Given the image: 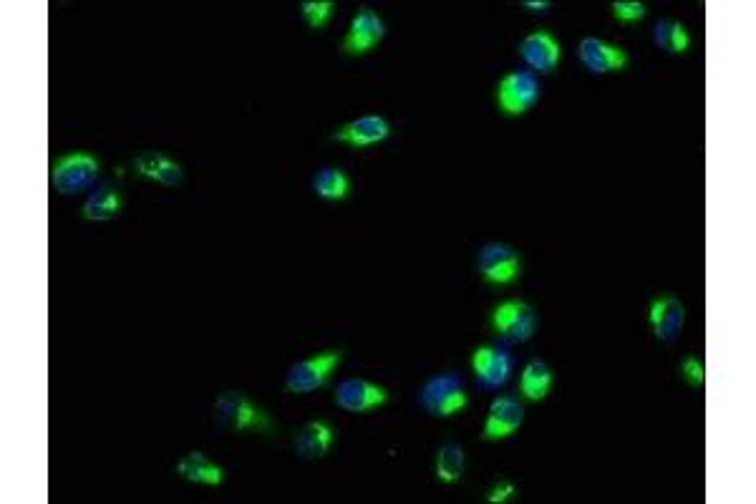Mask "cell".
Here are the masks:
<instances>
[{
	"label": "cell",
	"mask_w": 756,
	"mask_h": 504,
	"mask_svg": "<svg viewBox=\"0 0 756 504\" xmlns=\"http://www.w3.org/2000/svg\"><path fill=\"white\" fill-rule=\"evenodd\" d=\"M99 162L96 157L86 152H74L53 162L51 167V187L58 195H81L86 189L94 187L99 179Z\"/></svg>",
	"instance_id": "6da1fadb"
},
{
	"label": "cell",
	"mask_w": 756,
	"mask_h": 504,
	"mask_svg": "<svg viewBox=\"0 0 756 504\" xmlns=\"http://www.w3.org/2000/svg\"><path fill=\"white\" fill-rule=\"evenodd\" d=\"M215 419L225 431L240 434L247 429H268V416L240 391H222L215 401Z\"/></svg>",
	"instance_id": "7a4b0ae2"
},
{
	"label": "cell",
	"mask_w": 756,
	"mask_h": 504,
	"mask_svg": "<svg viewBox=\"0 0 756 504\" xmlns=\"http://www.w3.org/2000/svg\"><path fill=\"white\" fill-rule=\"evenodd\" d=\"M540 81L530 71H510L497 84V104L507 116H520L540 99Z\"/></svg>",
	"instance_id": "3957f363"
},
{
	"label": "cell",
	"mask_w": 756,
	"mask_h": 504,
	"mask_svg": "<svg viewBox=\"0 0 756 504\" xmlns=\"http://www.w3.org/2000/svg\"><path fill=\"white\" fill-rule=\"evenodd\" d=\"M492 328L510 341L525 343L537 331V313L522 300H507L492 313Z\"/></svg>",
	"instance_id": "277c9868"
},
{
	"label": "cell",
	"mask_w": 756,
	"mask_h": 504,
	"mask_svg": "<svg viewBox=\"0 0 756 504\" xmlns=\"http://www.w3.org/2000/svg\"><path fill=\"white\" fill-rule=\"evenodd\" d=\"M477 268L489 283L507 285L512 283L522 270L520 252L512 245H504V242H489V245H484L482 250H479Z\"/></svg>",
	"instance_id": "5b68a950"
},
{
	"label": "cell",
	"mask_w": 756,
	"mask_h": 504,
	"mask_svg": "<svg viewBox=\"0 0 756 504\" xmlns=\"http://www.w3.org/2000/svg\"><path fill=\"white\" fill-rule=\"evenodd\" d=\"M338 363H341V351H328L321 353V356L308 358V361L295 363L285 376V386H288L290 394H310V391L326 384Z\"/></svg>",
	"instance_id": "8992f818"
},
{
	"label": "cell",
	"mask_w": 756,
	"mask_h": 504,
	"mask_svg": "<svg viewBox=\"0 0 756 504\" xmlns=\"http://www.w3.org/2000/svg\"><path fill=\"white\" fill-rule=\"evenodd\" d=\"M421 404L434 416H452L467 406V394L457 376H436L421 389Z\"/></svg>",
	"instance_id": "52a82bcc"
},
{
	"label": "cell",
	"mask_w": 756,
	"mask_h": 504,
	"mask_svg": "<svg viewBox=\"0 0 756 504\" xmlns=\"http://www.w3.org/2000/svg\"><path fill=\"white\" fill-rule=\"evenodd\" d=\"M386 401H389V394L366 378H346L336 386V404L348 414H363V411L376 409Z\"/></svg>",
	"instance_id": "ba28073f"
},
{
	"label": "cell",
	"mask_w": 756,
	"mask_h": 504,
	"mask_svg": "<svg viewBox=\"0 0 756 504\" xmlns=\"http://www.w3.org/2000/svg\"><path fill=\"white\" fill-rule=\"evenodd\" d=\"M384 36L386 26L378 18V13H373L371 8H358V13L351 21V28L346 33V41H343V51L348 56H361V53L371 51L373 46L384 41Z\"/></svg>",
	"instance_id": "9c48e42d"
},
{
	"label": "cell",
	"mask_w": 756,
	"mask_h": 504,
	"mask_svg": "<svg viewBox=\"0 0 756 504\" xmlns=\"http://www.w3.org/2000/svg\"><path fill=\"white\" fill-rule=\"evenodd\" d=\"M578 58L590 74H610V71H623L628 66V53L623 48L610 46V43L593 36L580 41Z\"/></svg>",
	"instance_id": "30bf717a"
},
{
	"label": "cell",
	"mask_w": 756,
	"mask_h": 504,
	"mask_svg": "<svg viewBox=\"0 0 756 504\" xmlns=\"http://www.w3.org/2000/svg\"><path fill=\"white\" fill-rule=\"evenodd\" d=\"M522 419H525V409H522L520 401L512 399V396H499L489 406L487 421H484V439H507L520 429Z\"/></svg>",
	"instance_id": "8fae6325"
},
{
	"label": "cell",
	"mask_w": 756,
	"mask_h": 504,
	"mask_svg": "<svg viewBox=\"0 0 756 504\" xmlns=\"http://www.w3.org/2000/svg\"><path fill=\"white\" fill-rule=\"evenodd\" d=\"M520 56L525 58L530 69L540 71V74H552L557 69V63H560L562 51L552 33L535 31L520 43Z\"/></svg>",
	"instance_id": "7c38bea8"
},
{
	"label": "cell",
	"mask_w": 756,
	"mask_h": 504,
	"mask_svg": "<svg viewBox=\"0 0 756 504\" xmlns=\"http://www.w3.org/2000/svg\"><path fill=\"white\" fill-rule=\"evenodd\" d=\"M683 321H686V310H683L681 300L673 298V295H663V298H656L651 303V326L661 343L676 341Z\"/></svg>",
	"instance_id": "4fadbf2b"
},
{
	"label": "cell",
	"mask_w": 756,
	"mask_h": 504,
	"mask_svg": "<svg viewBox=\"0 0 756 504\" xmlns=\"http://www.w3.org/2000/svg\"><path fill=\"white\" fill-rule=\"evenodd\" d=\"M389 134L391 126L384 116H361V119L341 126V129L333 134V139L348 144V147H368V144L384 142Z\"/></svg>",
	"instance_id": "5bb4252c"
},
{
	"label": "cell",
	"mask_w": 756,
	"mask_h": 504,
	"mask_svg": "<svg viewBox=\"0 0 756 504\" xmlns=\"http://www.w3.org/2000/svg\"><path fill=\"white\" fill-rule=\"evenodd\" d=\"M134 169H137L142 177L154 179V182L159 184H167V187H177V184L184 182V169L169 157H164L162 152H154V149L137 154V157H134Z\"/></svg>",
	"instance_id": "9a60e30c"
},
{
	"label": "cell",
	"mask_w": 756,
	"mask_h": 504,
	"mask_svg": "<svg viewBox=\"0 0 756 504\" xmlns=\"http://www.w3.org/2000/svg\"><path fill=\"white\" fill-rule=\"evenodd\" d=\"M333 444V431L326 421H308L295 436V454L300 459H321Z\"/></svg>",
	"instance_id": "2e32d148"
},
{
	"label": "cell",
	"mask_w": 756,
	"mask_h": 504,
	"mask_svg": "<svg viewBox=\"0 0 756 504\" xmlns=\"http://www.w3.org/2000/svg\"><path fill=\"white\" fill-rule=\"evenodd\" d=\"M121 195L119 189L111 182L99 184L89 195V200L84 202V220L89 222H109L116 220L121 212Z\"/></svg>",
	"instance_id": "e0dca14e"
},
{
	"label": "cell",
	"mask_w": 756,
	"mask_h": 504,
	"mask_svg": "<svg viewBox=\"0 0 756 504\" xmlns=\"http://www.w3.org/2000/svg\"><path fill=\"white\" fill-rule=\"evenodd\" d=\"M177 474L187 479V482L210 484V487H217V484H222V479H225V472L202 452L184 454L177 462Z\"/></svg>",
	"instance_id": "ac0fdd59"
},
{
	"label": "cell",
	"mask_w": 756,
	"mask_h": 504,
	"mask_svg": "<svg viewBox=\"0 0 756 504\" xmlns=\"http://www.w3.org/2000/svg\"><path fill=\"white\" fill-rule=\"evenodd\" d=\"M550 386H552V373H550V368H547V363L530 361L525 368H522L520 391L525 399L542 401L547 394H550Z\"/></svg>",
	"instance_id": "d6986e66"
},
{
	"label": "cell",
	"mask_w": 756,
	"mask_h": 504,
	"mask_svg": "<svg viewBox=\"0 0 756 504\" xmlns=\"http://www.w3.org/2000/svg\"><path fill=\"white\" fill-rule=\"evenodd\" d=\"M653 43L668 53H686L688 46H691V36H688V31L678 21L663 18V21H656V26H653Z\"/></svg>",
	"instance_id": "ffe728a7"
},
{
	"label": "cell",
	"mask_w": 756,
	"mask_h": 504,
	"mask_svg": "<svg viewBox=\"0 0 756 504\" xmlns=\"http://www.w3.org/2000/svg\"><path fill=\"white\" fill-rule=\"evenodd\" d=\"M464 474V449L459 444H444L436 452V477L444 484L459 482Z\"/></svg>",
	"instance_id": "44dd1931"
},
{
	"label": "cell",
	"mask_w": 756,
	"mask_h": 504,
	"mask_svg": "<svg viewBox=\"0 0 756 504\" xmlns=\"http://www.w3.org/2000/svg\"><path fill=\"white\" fill-rule=\"evenodd\" d=\"M348 177L341 172V169L326 167L321 172L315 174L313 179V189L315 195L323 197V200H343L348 195Z\"/></svg>",
	"instance_id": "7402d4cb"
},
{
	"label": "cell",
	"mask_w": 756,
	"mask_h": 504,
	"mask_svg": "<svg viewBox=\"0 0 756 504\" xmlns=\"http://www.w3.org/2000/svg\"><path fill=\"white\" fill-rule=\"evenodd\" d=\"M300 11H303L310 28H321L331 18L333 3L331 0H305V3H300Z\"/></svg>",
	"instance_id": "603a6c76"
},
{
	"label": "cell",
	"mask_w": 756,
	"mask_h": 504,
	"mask_svg": "<svg viewBox=\"0 0 756 504\" xmlns=\"http://www.w3.org/2000/svg\"><path fill=\"white\" fill-rule=\"evenodd\" d=\"M610 8H613V16L620 23H636L646 16V6L638 3V0H615Z\"/></svg>",
	"instance_id": "cb8c5ba5"
},
{
	"label": "cell",
	"mask_w": 756,
	"mask_h": 504,
	"mask_svg": "<svg viewBox=\"0 0 756 504\" xmlns=\"http://www.w3.org/2000/svg\"><path fill=\"white\" fill-rule=\"evenodd\" d=\"M510 368H512L510 356H507V353H502V351H497V356H494V363H492V371H489V376L484 378V384H487V386L504 384V381L510 378Z\"/></svg>",
	"instance_id": "d4e9b609"
},
{
	"label": "cell",
	"mask_w": 756,
	"mask_h": 504,
	"mask_svg": "<svg viewBox=\"0 0 756 504\" xmlns=\"http://www.w3.org/2000/svg\"><path fill=\"white\" fill-rule=\"evenodd\" d=\"M494 356H497V348H492V346H482V348H477V351H474L472 368H474V373H477L479 381H484V378L489 376V371H492Z\"/></svg>",
	"instance_id": "484cf974"
},
{
	"label": "cell",
	"mask_w": 756,
	"mask_h": 504,
	"mask_svg": "<svg viewBox=\"0 0 756 504\" xmlns=\"http://www.w3.org/2000/svg\"><path fill=\"white\" fill-rule=\"evenodd\" d=\"M681 373H683V378H686L688 384L704 386L706 368H704V363L699 361V358H693V356L683 358V361H681Z\"/></svg>",
	"instance_id": "4316f807"
},
{
	"label": "cell",
	"mask_w": 756,
	"mask_h": 504,
	"mask_svg": "<svg viewBox=\"0 0 756 504\" xmlns=\"http://www.w3.org/2000/svg\"><path fill=\"white\" fill-rule=\"evenodd\" d=\"M515 492H517L515 484H512V482H502V484H497V487H494L492 492H489L487 499L492 504H502V502H507V499H510Z\"/></svg>",
	"instance_id": "83f0119b"
},
{
	"label": "cell",
	"mask_w": 756,
	"mask_h": 504,
	"mask_svg": "<svg viewBox=\"0 0 756 504\" xmlns=\"http://www.w3.org/2000/svg\"><path fill=\"white\" fill-rule=\"evenodd\" d=\"M525 8H530V11L542 13V11H547V8H550V3H547V0H527Z\"/></svg>",
	"instance_id": "f1b7e54d"
}]
</instances>
